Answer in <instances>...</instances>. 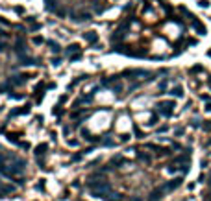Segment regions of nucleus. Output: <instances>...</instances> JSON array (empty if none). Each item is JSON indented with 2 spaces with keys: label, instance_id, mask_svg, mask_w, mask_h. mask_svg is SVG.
<instances>
[{
  "label": "nucleus",
  "instance_id": "1",
  "mask_svg": "<svg viewBox=\"0 0 211 201\" xmlns=\"http://www.w3.org/2000/svg\"><path fill=\"white\" fill-rule=\"evenodd\" d=\"M158 107H159V109H158L159 114H161V116H165V118H169V116H172L176 103L172 102V100H163V102H159Z\"/></svg>",
  "mask_w": 211,
  "mask_h": 201
},
{
  "label": "nucleus",
  "instance_id": "9",
  "mask_svg": "<svg viewBox=\"0 0 211 201\" xmlns=\"http://www.w3.org/2000/svg\"><path fill=\"white\" fill-rule=\"evenodd\" d=\"M163 192H165V187L161 184L159 188H155L154 192L150 194V198H148V199H150V201H158V199H161V198H163Z\"/></svg>",
  "mask_w": 211,
  "mask_h": 201
},
{
  "label": "nucleus",
  "instance_id": "12",
  "mask_svg": "<svg viewBox=\"0 0 211 201\" xmlns=\"http://www.w3.org/2000/svg\"><path fill=\"white\" fill-rule=\"evenodd\" d=\"M104 201H122V195L120 194H117V192H109V194H106V198H104Z\"/></svg>",
  "mask_w": 211,
  "mask_h": 201
},
{
  "label": "nucleus",
  "instance_id": "26",
  "mask_svg": "<svg viewBox=\"0 0 211 201\" xmlns=\"http://www.w3.org/2000/svg\"><path fill=\"white\" fill-rule=\"evenodd\" d=\"M82 157H83V153H76L70 160H72V162H78V160H82Z\"/></svg>",
  "mask_w": 211,
  "mask_h": 201
},
{
  "label": "nucleus",
  "instance_id": "3",
  "mask_svg": "<svg viewBox=\"0 0 211 201\" xmlns=\"http://www.w3.org/2000/svg\"><path fill=\"white\" fill-rule=\"evenodd\" d=\"M26 79H28L26 74H15V76H11L8 79V83L11 85V87H21V85L26 83Z\"/></svg>",
  "mask_w": 211,
  "mask_h": 201
},
{
  "label": "nucleus",
  "instance_id": "29",
  "mask_svg": "<svg viewBox=\"0 0 211 201\" xmlns=\"http://www.w3.org/2000/svg\"><path fill=\"white\" fill-rule=\"evenodd\" d=\"M52 65H54V67H59V65H61V57H54L52 59Z\"/></svg>",
  "mask_w": 211,
  "mask_h": 201
},
{
  "label": "nucleus",
  "instance_id": "27",
  "mask_svg": "<svg viewBox=\"0 0 211 201\" xmlns=\"http://www.w3.org/2000/svg\"><path fill=\"white\" fill-rule=\"evenodd\" d=\"M35 190H44V179H41V183L35 184Z\"/></svg>",
  "mask_w": 211,
  "mask_h": 201
},
{
  "label": "nucleus",
  "instance_id": "15",
  "mask_svg": "<svg viewBox=\"0 0 211 201\" xmlns=\"http://www.w3.org/2000/svg\"><path fill=\"white\" fill-rule=\"evenodd\" d=\"M170 96H176V98H182L183 96V89L182 87H174V89H170Z\"/></svg>",
  "mask_w": 211,
  "mask_h": 201
},
{
  "label": "nucleus",
  "instance_id": "7",
  "mask_svg": "<svg viewBox=\"0 0 211 201\" xmlns=\"http://www.w3.org/2000/svg\"><path fill=\"white\" fill-rule=\"evenodd\" d=\"M120 164H126V159H124L122 155H117V157H113L111 160H109L108 166L109 168H120Z\"/></svg>",
  "mask_w": 211,
  "mask_h": 201
},
{
  "label": "nucleus",
  "instance_id": "14",
  "mask_svg": "<svg viewBox=\"0 0 211 201\" xmlns=\"http://www.w3.org/2000/svg\"><path fill=\"white\" fill-rule=\"evenodd\" d=\"M137 159H139V160H143V162H146V164L152 162V157H150L148 153H143V151H137Z\"/></svg>",
  "mask_w": 211,
  "mask_h": 201
},
{
  "label": "nucleus",
  "instance_id": "43",
  "mask_svg": "<svg viewBox=\"0 0 211 201\" xmlns=\"http://www.w3.org/2000/svg\"><path fill=\"white\" fill-rule=\"evenodd\" d=\"M0 151H4V148H2V146H0Z\"/></svg>",
  "mask_w": 211,
  "mask_h": 201
},
{
  "label": "nucleus",
  "instance_id": "37",
  "mask_svg": "<svg viewBox=\"0 0 211 201\" xmlns=\"http://www.w3.org/2000/svg\"><path fill=\"white\" fill-rule=\"evenodd\" d=\"M202 127H204V129H205V131H209V129H211V124H209V122H205V124H204V125H202Z\"/></svg>",
  "mask_w": 211,
  "mask_h": 201
},
{
  "label": "nucleus",
  "instance_id": "30",
  "mask_svg": "<svg viewBox=\"0 0 211 201\" xmlns=\"http://www.w3.org/2000/svg\"><path fill=\"white\" fill-rule=\"evenodd\" d=\"M198 6H200V8H208L209 2H208V0H198Z\"/></svg>",
  "mask_w": 211,
  "mask_h": 201
},
{
  "label": "nucleus",
  "instance_id": "6",
  "mask_svg": "<svg viewBox=\"0 0 211 201\" xmlns=\"http://www.w3.org/2000/svg\"><path fill=\"white\" fill-rule=\"evenodd\" d=\"M182 181H183V177H174L172 181L165 183L163 187H165V190H167V192H170V190H176V188H178L180 184H182Z\"/></svg>",
  "mask_w": 211,
  "mask_h": 201
},
{
  "label": "nucleus",
  "instance_id": "13",
  "mask_svg": "<svg viewBox=\"0 0 211 201\" xmlns=\"http://www.w3.org/2000/svg\"><path fill=\"white\" fill-rule=\"evenodd\" d=\"M47 44L50 46V50H52L54 54H59V52H61V46H59L56 41H52V39H50V41H47Z\"/></svg>",
  "mask_w": 211,
  "mask_h": 201
},
{
  "label": "nucleus",
  "instance_id": "42",
  "mask_svg": "<svg viewBox=\"0 0 211 201\" xmlns=\"http://www.w3.org/2000/svg\"><path fill=\"white\" fill-rule=\"evenodd\" d=\"M130 201H141V198H132Z\"/></svg>",
  "mask_w": 211,
  "mask_h": 201
},
{
  "label": "nucleus",
  "instance_id": "2",
  "mask_svg": "<svg viewBox=\"0 0 211 201\" xmlns=\"http://www.w3.org/2000/svg\"><path fill=\"white\" fill-rule=\"evenodd\" d=\"M17 59H19V65H21V67H37V65H41L39 59L28 56V54H19Z\"/></svg>",
  "mask_w": 211,
  "mask_h": 201
},
{
  "label": "nucleus",
  "instance_id": "8",
  "mask_svg": "<svg viewBox=\"0 0 211 201\" xmlns=\"http://www.w3.org/2000/svg\"><path fill=\"white\" fill-rule=\"evenodd\" d=\"M83 41L89 43V44H94V43L98 41V33L96 32H85L83 33Z\"/></svg>",
  "mask_w": 211,
  "mask_h": 201
},
{
  "label": "nucleus",
  "instance_id": "10",
  "mask_svg": "<svg viewBox=\"0 0 211 201\" xmlns=\"http://www.w3.org/2000/svg\"><path fill=\"white\" fill-rule=\"evenodd\" d=\"M47 149H48V144L47 142H43V144H39V146H35V157H43V155H47Z\"/></svg>",
  "mask_w": 211,
  "mask_h": 201
},
{
  "label": "nucleus",
  "instance_id": "20",
  "mask_svg": "<svg viewBox=\"0 0 211 201\" xmlns=\"http://www.w3.org/2000/svg\"><path fill=\"white\" fill-rule=\"evenodd\" d=\"M8 140H9V142H13V144H17V146H21V140L17 138V135H11V133H9L8 135Z\"/></svg>",
  "mask_w": 211,
  "mask_h": 201
},
{
  "label": "nucleus",
  "instance_id": "21",
  "mask_svg": "<svg viewBox=\"0 0 211 201\" xmlns=\"http://www.w3.org/2000/svg\"><path fill=\"white\" fill-rule=\"evenodd\" d=\"M52 114H54V116H61V114H63L61 107H59V105H54V109H52Z\"/></svg>",
  "mask_w": 211,
  "mask_h": 201
},
{
  "label": "nucleus",
  "instance_id": "38",
  "mask_svg": "<svg viewBox=\"0 0 211 201\" xmlns=\"http://www.w3.org/2000/svg\"><path fill=\"white\" fill-rule=\"evenodd\" d=\"M67 144H69V146H72V148H74V146H78V140H69Z\"/></svg>",
  "mask_w": 211,
  "mask_h": 201
},
{
  "label": "nucleus",
  "instance_id": "28",
  "mask_svg": "<svg viewBox=\"0 0 211 201\" xmlns=\"http://www.w3.org/2000/svg\"><path fill=\"white\" fill-rule=\"evenodd\" d=\"M8 50V43L6 41H0V52H6Z\"/></svg>",
  "mask_w": 211,
  "mask_h": 201
},
{
  "label": "nucleus",
  "instance_id": "35",
  "mask_svg": "<svg viewBox=\"0 0 211 201\" xmlns=\"http://www.w3.org/2000/svg\"><path fill=\"white\" fill-rule=\"evenodd\" d=\"M165 131H169V127H167V125H161V127L158 129V133H165Z\"/></svg>",
  "mask_w": 211,
  "mask_h": 201
},
{
  "label": "nucleus",
  "instance_id": "22",
  "mask_svg": "<svg viewBox=\"0 0 211 201\" xmlns=\"http://www.w3.org/2000/svg\"><path fill=\"white\" fill-rule=\"evenodd\" d=\"M139 87H141V83H139V81H133V83L128 87V92H133V90H135V89H139Z\"/></svg>",
  "mask_w": 211,
  "mask_h": 201
},
{
  "label": "nucleus",
  "instance_id": "16",
  "mask_svg": "<svg viewBox=\"0 0 211 201\" xmlns=\"http://www.w3.org/2000/svg\"><path fill=\"white\" fill-rule=\"evenodd\" d=\"M82 21H91V13H87V11H82L78 15V22H82Z\"/></svg>",
  "mask_w": 211,
  "mask_h": 201
},
{
  "label": "nucleus",
  "instance_id": "18",
  "mask_svg": "<svg viewBox=\"0 0 211 201\" xmlns=\"http://www.w3.org/2000/svg\"><path fill=\"white\" fill-rule=\"evenodd\" d=\"M83 114H85V109H80V111H72V113H70V118L76 120V118H80V116H83Z\"/></svg>",
  "mask_w": 211,
  "mask_h": 201
},
{
  "label": "nucleus",
  "instance_id": "5",
  "mask_svg": "<svg viewBox=\"0 0 211 201\" xmlns=\"http://www.w3.org/2000/svg\"><path fill=\"white\" fill-rule=\"evenodd\" d=\"M30 111H32V105H30V103H26V105H22V107H19V109H13V111L8 114V118L19 116V114H28Z\"/></svg>",
  "mask_w": 211,
  "mask_h": 201
},
{
  "label": "nucleus",
  "instance_id": "24",
  "mask_svg": "<svg viewBox=\"0 0 211 201\" xmlns=\"http://www.w3.org/2000/svg\"><path fill=\"white\" fill-rule=\"evenodd\" d=\"M43 43H44L43 37H39V35H35V37H33V44H37V46H39V44H43Z\"/></svg>",
  "mask_w": 211,
  "mask_h": 201
},
{
  "label": "nucleus",
  "instance_id": "23",
  "mask_svg": "<svg viewBox=\"0 0 211 201\" xmlns=\"http://www.w3.org/2000/svg\"><path fill=\"white\" fill-rule=\"evenodd\" d=\"M78 59H82V52H78V54H74V56H70L69 61L72 63V61H78Z\"/></svg>",
  "mask_w": 211,
  "mask_h": 201
},
{
  "label": "nucleus",
  "instance_id": "36",
  "mask_svg": "<svg viewBox=\"0 0 211 201\" xmlns=\"http://www.w3.org/2000/svg\"><path fill=\"white\" fill-rule=\"evenodd\" d=\"M67 102V94H63V96H59V103H65Z\"/></svg>",
  "mask_w": 211,
  "mask_h": 201
},
{
  "label": "nucleus",
  "instance_id": "39",
  "mask_svg": "<svg viewBox=\"0 0 211 201\" xmlns=\"http://www.w3.org/2000/svg\"><path fill=\"white\" fill-rule=\"evenodd\" d=\"M0 24H4V26H8V24H9V22H8V21H6V19H4V17H0Z\"/></svg>",
  "mask_w": 211,
  "mask_h": 201
},
{
  "label": "nucleus",
  "instance_id": "32",
  "mask_svg": "<svg viewBox=\"0 0 211 201\" xmlns=\"http://www.w3.org/2000/svg\"><path fill=\"white\" fill-rule=\"evenodd\" d=\"M37 30H41V24H39V22L32 24V32H37Z\"/></svg>",
  "mask_w": 211,
  "mask_h": 201
},
{
  "label": "nucleus",
  "instance_id": "33",
  "mask_svg": "<svg viewBox=\"0 0 211 201\" xmlns=\"http://www.w3.org/2000/svg\"><path fill=\"white\" fill-rule=\"evenodd\" d=\"M167 89V79H163L161 83H159V90H165Z\"/></svg>",
  "mask_w": 211,
  "mask_h": 201
},
{
  "label": "nucleus",
  "instance_id": "4",
  "mask_svg": "<svg viewBox=\"0 0 211 201\" xmlns=\"http://www.w3.org/2000/svg\"><path fill=\"white\" fill-rule=\"evenodd\" d=\"M15 54H26V39L22 37V35H19L17 41H15Z\"/></svg>",
  "mask_w": 211,
  "mask_h": 201
},
{
  "label": "nucleus",
  "instance_id": "41",
  "mask_svg": "<svg viewBox=\"0 0 211 201\" xmlns=\"http://www.w3.org/2000/svg\"><path fill=\"white\" fill-rule=\"evenodd\" d=\"M205 111H211V102L208 103V107H205Z\"/></svg>",
  "mask_w": 211,
  "mask_h": 201
},
{
  "label": "nucleus",
  "instance_id": "34",
  "mask_svg": "<svg viewBox=\"0 0 211 201\" xmlns=\"http://www.w3.org/2000/svg\"><path fill=\"white\" fill-rule=\"evenodd\" d=\"M21 148H22V149H30V148H32V146H30L28 142H21Z\"/></svg>",
  "mask_w": 211,
  "mask_h": 201
},
{
  "label": "nucleus",
  "instance_id": "25",
  "mask_svg": "<svg viewBox=\"0 0 211 201\" xmlns=\"http://www.w3.org/2000/svg\"><path fill=\"white\" fill-rule=\"evenodd\" d=\"M196 72H204V68L200 67V65H196V67H193V68H191V74H196Z\"/></svg>",
  "mask_w": 211,
  "mask_h": 201
},
{
  "label": "nucleus",
  "instance_id": "17",
  "mask_svg": "<svg viewBox=\"0 0 211 201\" xmlns=\"http://www.w3.org/2000/svg\"><path fill=\"white\" fill-rule=\"evenodd\" d=\"M132 129H133V135H135L137 138H143V137H144V133L137 127V124H133V125H132Z\"/></svg>",
  "mask_w": 211,
  "mask_h": 201
},
{
  "label": "nucleus",
  "instance_id": "40",
  "mask_svg": "<svg viewBox=\"0 0 211 201\" xmlns=\"http://www.w3.org/2000/svg\"><path fill=\"white\" fill-rule=\"evenodd\" d=\"M0 37H8V33H6V32H4V30H2V28H0Z\"/></svg>",
  "mask_w": 211,
  "mask_h": 201
},
{
  "label": "nucleus",
  "instance_id": "31",
  "mask_svg": "<svg viewBox=\"0 0 211 201\" xmlns=\"http://www.w3.org/2000/svg\"><path fill=\"white\" fill-rule=\"evenodd\" d=\"M15 13L22 15V13H24V8H22V6H15Z\"/></svg>",
  "mask_w": 211,
  "mask_h": 201
},
{
  "label": "nucleus",
  "instance_id": "11",
  "mask_svg": "<svg viewBox=\"0 0 211 201\" xmlns=\"http://www.w3.org/2000/svg\"><path fill=\"white\" fill-rule=\"evenodd\" d=\"M65 52H67V56L70 57V56H74V54L82 52V48H80L78 43H72V44H69V46H67V50H65Z\"/></svg>",
  "mask_w": 211,
  "mask_h": 201
},
{
  "label": "nucleus",
  "instance_id": "19",
  "mask_svg": "<svg viewBox=\"0 0 211 201\" xmlns=\"http://www.w3.org/2000/svg\"><path fill=\"white\" fill-rule=\"evenodd\" d=\"M102 146H108V148H111V146H115V140L109 138V137H104L102 138Z\"/></svg>",
  "mask_w": 211,
  "mask_h": 201
}]
</instances>
